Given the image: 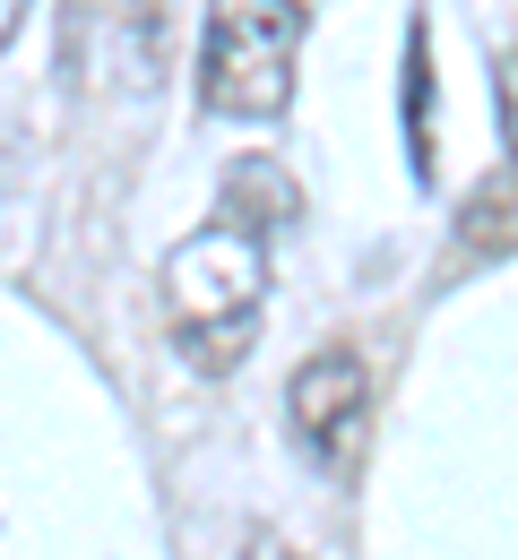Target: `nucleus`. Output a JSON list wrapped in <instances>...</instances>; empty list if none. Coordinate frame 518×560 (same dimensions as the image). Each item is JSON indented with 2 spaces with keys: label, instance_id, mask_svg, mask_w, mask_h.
<instances>
[{
  "label": "nucleus",
  "instance_id": "nucleus-1",
  "mask_svg": "<svg viewBox=\"0 0 518 560\" xmlns=\"http://www.w3.org/2000/svg\"><path fill=\"white\" fill-rule=\"evenodd\" d=\"M260 302H268V242L260 224L225 215L208 233H191L173 259H164V311H173V337L199 371H233L251 337H260Z\"/></svg>",
  "mask_w": 518,
  "mask_h": 560
},
{
  "label": "nucleus",
  "instance_id": "nucleus-2",
  "mask_svg": "<svg viewBox=\"0 0 518 560\" xmlns=\"http://www.w3.org/2000/svg\"><path fill=\"white\" fill-rule=\"evenodd\" d=\"M302 0H208L199 35V104L225 121H277L295 104Z\"/></svg>",
  "mask_w": 518,
  "mask_h": 560
},
{
  "label": "nucleus",
  "instance_id": "nucleus-3",
  "mask_svg": "<svg viewBox=\"0 0 518 560\" xmlns=\"http://www.w3.org/2000/svg\"><path fill=\"white\" fill-rule=\"evenodd\" d=\"M286 415H295V448L329 475V483H355L371 440V371L355 346H320L311 362H295L286 380Z\"/></svg>",
  "mask_w": 518,
  "mask_h": 560
},
{
  "label": "nucleus",
  "instance_id": "nucleus-4",
  "mask_svg": "<svg viewBox=\"0 0 518 560\" xmlns=\"http://www.w3.org/2000/svg\"><path fill=\"white\" fill-rule=\"evenodd\" d=\"M26 26V0H0V35H18Z\"/></svg>",
  "mask_w": 518,
  "mask_h": 560
},
{
  "label": "nucleus",
  "instance_id": "nucleus-5",
  "mask_svg": "<svg viewBox=\"0 0 518 560\" xmlns=\"http://www.w3.org/2000/svg\"><path fill=\"white\" fill-rule=\"evenodd\" d=\"M251 560H286V552H277V544H260V552H251Z\"/></svg>",
  "mask_w": 518,
  "mask_h": 560
}]
</instances>
